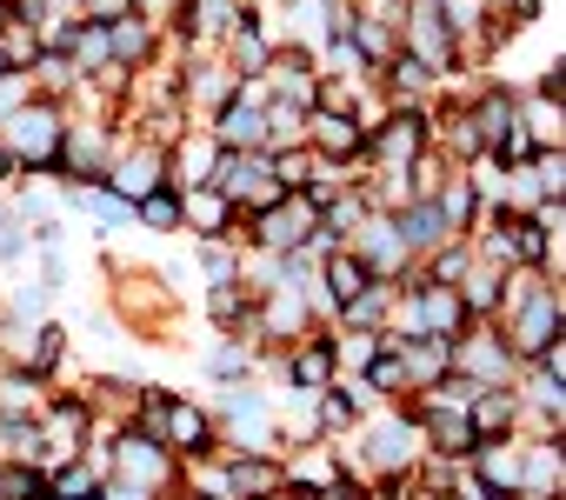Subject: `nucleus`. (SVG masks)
Here are the masks:
<instances>
[{
  "instance_id": "aec40b11",
  "label": "nucleus",
  "mask_w": 566,
  "mask_h": 500,
  "mask_svg": "<svg viewBox=\"0 0 566 500\" xmlns=\"http://www.w3.org/2000/svg\"><path fill=\"white\" fill-rule=\"evenodd\" d=\"M440 220H447V233H460L467 220H473V207H480V194H473V180H453V187H440Z\"/></svg>"
},
{
  "instance_id": "b1692460",
  "label": "nucleus",
  "mask_w": 566,
  "mask_h": 500,
  "mask_svg": "<svg viewBox=\"0 0 566 500\" xmlns=\"http://www.w3.org/2000/svg\"><path fill=\"white\" fill-rule=\"evenodd\" d=\"M140 220H147V227H180V194H174V187L140 194Z\"/></svg>"
},
{
  "instance_id": "f3484780",
  "label": "nucleus",
  "mask_w": 566,
  "mask_h": 500,
  "mask_svg": "<svg viewBox=\"0 0 566 500\" xmlns=\"http://www.w3.org/2000/svg\"><path fill=\"white\" fill-rule=\"evenodd\" d=\"M160 174H167V167H160V154H134V160H120V167H114V194H120V200H140V194H154V187H160Z\"/></svg>"
},
{
  "instance_id": "2f4dec72",
  "label": "nucleus",
  "mask_w": 566,
  "mask_h": 500,
  "mask_svg": "<svg viewBox=\"0 0 566 500\" xmlns=\"http://www.w3.org/2000/svg\"><path fill=\"white\" fill-rule=\"evenodd\" d=\"M493 288H500V281H493V274H473V281H467V294H460V301H467V308H493Z\"/></svg>"
},
{
  "instance_id": "f704fd0d",
  "label": "nucleus",
  "mask_w": 566,
  "mask_h": 500,
  "mask_svg": "<svg viewBox=\"0 0 566 500\" xmlns=\"http://www.w3.org/2000/svg\"><path fill=\"white\" fill-rule=\"evenodd\" d=\"M94 500H154V493H147V487H134V480H107Z\"/></svg>"
},
{
  "instance_id": "5701e85b",
  "label": "nucleus",
  "mask_w": 566,
  "mask_h": 500,
  "mask_svg": "<svg viewBox=\"0 0 566 500\" xmlns=\"http://www.w3.org/2000/svg\"><path fill=\"white\" fill-rule=\"evenodd\" d=\"M260 121H266V140H301V134H307V114H301L294 101H273V107H260Z\"/></svg>"
},
{
  "instance_id": "9b49d317",
  "label": "nucleus",
  "mask_w": 566,
  "mask_h": 500,
  "mask_svg": "<svg viewBox=\"0 0 566 500\" xmlns=\"http://www.w3.org/2000/svg\"><path fill=\"white\" fill-rule=\"evenodd\" d=\"M160 447H187V454H207L213 447V427H207V414L200 407H167V420H160Z\"/></svg>"
},
{
  "instance_id": "423d86ee",
  "label": "nucleus",
  "mask_w": 566,
  "mask_h": 500,
  "mask_svg": "<svg viewBox=\"0 0 566 500\" xmlns=\"http://www.w3.org/2000/svg\"><path fill=\"white\" fill-rule=\"evenodd\" d=\"M553 341H559V294H546V288H539V294L526 301V314L513 321V354H526V361H533V354H539V347H553Z\"/></svg>"
},
{
  "instance_id": "72a5a7b5",
  "label": "nucleus",
  "mask_w": 566,
  "mask_h": 500,
  "mask_svg": "<svg viewBox=\"0 0 566 500\" xmlns=\"http://www.w3.org/2000/svg\"><path fill=\"white\" fill-rule=\"evenodd\" d=\"M134 8H140L147 21H174V14H187V0H134Z\"/></svg>"
},
{
  "instance_id": "0eeeda50",
  "label": "nucleus",
  "mask_w": 566,
  "mask_h": 500,
  "mask_svg": "<svg viewBox=\"0 0 566 500\" xmlns=\"http://www.w3.org/2000/svg\"><path fill=\"white\" fill-rule=\"evenodd\" d=\"M427 434H433V447H440L447 460H467V454L480 447V434H473L467 407H453V400H433V407H427Z\"/></svg>"
},
{
  "instance_id": "473e14b6",
  "label": "nucleus",
  "mask_w": 566,
  "mask_h": 500,
  "mask_svg": "<svg viewBox=\"0 0 566 500\" xmlns=\"http://www.w3.org/2000/svg\"><path fill=\"white\" fill-rule=\"evenodd\" d=\"M207 274H213V281H233V254H227L220 240H207Z\"/></svg>"
},
{
  "instance_id": "7ed1b4c3",
  "label": "nucleus",
  "mask_w": 566,
  "mask_h": 500,
  "mask_svg": "<svg viewBox=\"0 0 566 500\" xmlns=\"http://www.w3.org/2000/svg\"><path fill=\"white\" fill-rule=\"evenodd\" d=\"M407 41H413V61L427 74L453 61V21H447L440 0H407Z\"/></svg>"
},
{
  "instance_id": "e433bc0d",
  "label": "nucleus",
  "mask_w": 566,
  "mask_h": 500,
  "mask_svg": "<svg viewBox=\"0 0 566 500\" xmlns=\"http://www.w3.org/2000/svg\"><path fill=\"white\" fill-rule=\"evenodd\" d=\"M321 414H327V427H340V420H354V400H327Z\"/></svg>"
},
{
  "instance_id": "1a4fd4ad",
  "label": "nucleus",
  "mask_w": 566,
  "mask_h": 500,
  "mask_svg": "<svg viewBox=\"0 0 566 500\" xmlns=\"http://www.w3.org/2000/svg\"><path fill=\"white\" fill-rule=\"evenodd\" d=\"M220 147H266V121H260V101L247 94V101H227L220 107V134H213Z\"/></svg>"
},
{
  "instance_id": "20e7f679",
  "label": "nucleus",
  "mask_w": 566,
  "mask_h": 500,
  "mask_svg": "<svg viewBox=\"0 0 566 500\" xmlns=\"http://www.w3.org/2000/svg\"><path fill=\"white\" fill-rule=\"evenodd\" d=\"M460 327H467V301H460L447 281H420V288H413L407 334H440V341H453Z\"/></svg>"
},
{
  "instance_id": "412c9836",
  "label": "nucleus",
  "mask_w": 566,
  "mask_h": 500,
  "mask_svg": "<svg viewBox=\"0 0 566 500\" xmlns=\"http://www.w3.org/2000/svg\"><path fill=\"white\" fill-rule=\"evenodd\" d=\"M227 420H233V434H247V447L266 440V407L253 394H227Z\"/></svg>"
},
{
  "instance_id": "a211bd4d",
  "label": "nucleus",
  "mask_w": 566,
  "mask_h": 500,
  "mask_svg": "<svg viewBox=\"0 0 566 500\" xmlns=\"http://www.w3.org/2000/svg\"><path fill=\"white\" fill-rule=\"evenodd\" d=\"M400 247H433V240H447V220H440V207L433 200H420V207H407L400 213Z\"/></svg>"
},
{
  "instance_id": "c756f323",
  "label": "nucleus",
  "mask_w": 566,
  "mask_h": 500,
  "mask_svg": "<svg viewBox=\"0 0 566 500\" xmlns=\"http://www.w3.org/2000/svg\"><path fill=\"white\" fill-rule=\"evenodd\" d=\"M227 21H240V14H233V0H200V21H193L200 34H220Z\"/></svg>"
},
{
  "instance_id": "ea45409f",
  "label": "nucleus",
  "mask_w": 566,
  "mask_h": 500,
  "mask_svg": "<svg viewBox=\"0 0 566 500\" xmlns=\"http://www.w3.org/2000/svg\"><path fill=\"white\" fill-rule=\"evenodd\" d=\"M493 500H500V493H493Z\"/></svg>"
},
{
  "instance_id": "2eb2a0df",
  "label": "nucleus",
  "mask_w": 566,
  "mask_h": 500,
  "mask_svg": "<svg viewBox=\"0 0 566 500\" xmlns=\"http://www.w3.org/2000/svg\"><path fill=\"white\" fill-rule=\"evenodd\" d=\"M360 288H374L367 261H360V254H327V301H334V308H347Z\"/></svg>"
},
{
  "instance_id": "a19ab883",
  "label": "nucleus",
  "mask_w": 566,
  "mask_h": 500,
  "mask_svg": "<svg viewBox=\"0 0 566 500\" xmlns=\"http://www.w3.org/2000/svg\"><path fill=\"white\" fill-rule=\"evenodd\" d=\"M87 500H94V493H87Z\"/></svg>"
},
{
  "instance_id": "f03ea898",
  "label": "nucleus",
  "mask_w": 566,
  "mask_h": 500,
  "mask_svg": "<svg viewBox=\"0 0 566 500\" xmlns=\"http://www.w3.org/2000/svg\"><path fill=\"white\" fill-rule=\"evenodd\" d=\"M314 233H321V207H314L307 194H294V200L280 194L273 207H260V233H253V240L273 247V254H294V247H307Z\"/></svg>"
},
{
  "instance_id": "4be33fe9",
  "label": "nucleus",
  "mask_w": 566,
  "mask_h": 500,
  "mask_svg": "<svg viewBox=\"0 0 566 500\" xmlns=\"http://www.w3.org/2000/svg\"><path fill=\"white\" fill-rule=\"evenodd\" d=\"M0 500H54V487L34 467H0Z\"/></svg>"
},
{
  "instance_id": "4c0bfd02",
  "label": "nucleus",
  "mask_w": 566,
  "mask_h": 500,
  "mask_svg": "<svg viewBox=\"0 0 566 500\" xmlns=\"http://www.w3.org/2000/svg\"><path fill=\"white\" fill-rule=\"evenodd\" d=\"M14 28V8H8V0H0V34H8Z\"/></svg>"
},
{
  "instance_id": "f8f14e48",
  "label": "nucleus",
  "mask_w": 566,
  "mask_h": 500,
  "mask_svg": "<svg viewBox=\"0 0 566 500\" xmlns=\"http://www.w3.org/2000/svg\"><path fill=\"white\" fill-rule=\"evenodd\" d=\"M307 127H314V147H321V154H367V134L354 127V114H334V107H327V114H314Z\"/></svg>"
},
{
  "instance_id": "ddd939ff",
  "label": "nucleus",
  "mask_w": 566,
  "mask_h": 500,
  "mask_svg": "<svg viewBox=\"0 0 566 500\" xmlns=\"http://www.w3.org/2000/svg\"><path fill=\"white\" fill-rule=\"evenodd\" d=\"M180 220H193L200 233H227V220H233V200H227L220 187H187V200H180Z\"/></svg>"
},
{
  "instance_id": "4468645a",
  "label": "nucleus",
  "mask_w": 566,
  "mask_h": 500,
  "mask_svg": "<svg viewBox=\"0 0 566 500\" xmlns=\"http://www.w3.org/2000/svg\"><path fill=\"white\" fill-rule=\"evenodd\" d=\"M213 160H220V140H193V147H180V160L167 167V180H174V194H187V187H207V174H213Z\"/></svg>"
},
{
  "instance_id": "f257e3e1",
  "label": "nucleus",
  "mask_w": 566,
  "mask_h": 500,
  "mask_svg": "<svg viewBox=\"0 0 566 500\" xmlns=\"http://www.w3.org/2000/svg\"><path fill=\"white\" fill-rule=\"evenodd\" d=\"M0 147H8V154H21V160H34V167H61V114L54 107H14L8 114V134H0Z\"/></svg>"
},
{
  "instance_id": "c85d7f7f",
  "label": "nucleus",
  "mask_w": 566,
  "mask_h": 500,
  "mask_svg": "<svg viewBox=\"0 0 566 500\" xmlns=\"http://www.w3.org/2000/svg\"><path fill=\"white\" fill-rule=\"evenodd\" d=\"M61 341H67L61 327H41V334H34V361H28V367H34V374H48V367L61 361Z\"/></svg>"
},
{
  "instance_id": "39448f33",
  "label": "nucleus",
  "mask_w": 566,
  "mask_h": 500,
  "mask_svg": "<svg viewBox=\"0 0 566 500\" xmlns=\"http://www.w3.org/2000/svg\"><path fill=\"white\" fill-rule=\"evenodd\" d=\"M420 127H427V121H420L413 107H400V114H394V121H387V127H380V134L367 140V147H374V160H380V167H400V174H407V167L420 160V140H427Z\"/></svg>"
},
{
  "instance_id": "6e6552de",
  "label": "nucleus",
  "mask_w": 566,
  "mask_h": 500,
  "mask_svg": "<svg viewBox=\"0 0 566 500\" xmlns=\"http://www.w3.org/2000/svg\"><path fill=\"white\" fill-rule=\"evenodd\" d=\"M120 480H134V487H160L167 480V454H160V440H147V434H127L120 440Z\"/></svg>"
},
{
  "instance_id": "58836bf2",
  "label": "nucleus",
  "mask_w": 566,
  "mask_h": 500,
  "mask_svg": "<svg viewBox=\"0 0 566 500\" xmlns=\"http://www.w3.org/2000/svg\"><path fill=\"white\" fill-rule=\"evenodd\" d=\"M8 167H14V154H8V147H0V180H8Z\"/></svg>"
},
{
  "instance_id": "a878e982",
  "label": "nucleus",
  "mask_w": 566,
  "mask_h": 500,
  "mask_svg": "<svg viewBox=\"0 0 566 500\" xmlns=\"http://www.w3.org/2000/svg\"><path fill=\"white\" fill-rule=\"evenodd\" d=\"M67 41H74V61H81V67H107V61H114V54H107V28H87V34H67Z\"/></svg>"
},
{
  "instance_id": "6ab92c4d",
  "label": "nucleus",
  "mask_w": 566,
  "mask_h": 500,
  "mask_svg": "<svg viewBox=\"0 0 566 500\" xmlns=\"http://www.w3.org/2000/svg\"><path fill=\"white\" fill-rule=\"evenodd\" d=\"M374 460L380 467H407L413 460V427L407 420H380L374 427Z\"/></svg>"
},
{
  "instance_id": "7c9ffc66",
  "label": "nucleus",
  "mask_w": 566,
  "mask_h": 500,
  "mask_svg": "<svg viewBox=\"0 0 566 500\" xmlns=\"http://www.w3.org/2000/svg\"><path fill=\"white\" fill-rule=\"evenodd\" d=\"M160 420H167V394H147V400H140V434L160 440Z\"/></svg>"
},
{
  "instance_id": "c9c22d12",
  "label": "nucleus",
  "mask_w": 566,
  "mask_h": 500,
  "mask_svg": "<svg viewBox=\"0 0 566 500\" xmlns=\"http://www.w3.org/2000/svg\"><path fill=\"white\" fill-rule=\"evenodd\" d=\"M213 374H247V354H233V347H220V354H213Z\"/></svg>"
},
{
  "instance_id": "cd10ccee",
  "label": "nucleus",
  "mask_w": 566,
  "mask_h": 500,
  "mask_svg": "<svg viewBox=\"0 0 566 500\" xmlns=\"http://www.w3.org/2000/svg\"><path fill=\"white\" fill-rule=\"evenodd\" d=\"M81 207H87L101 227H120V220L134 213V207H127V200H114V194H81Z\"/></svg>"
},
{
  "instance_id": "bb28decb",
  "label": "nucleus",
  "mask_w": 566,
  "mask_h": 500,
  "mask_svg": "<svg viewBox=\"0 0 566 500\" xmlns=\"http://www.w3.org/2000/svg\"><path fill=\"white\" fill-rule=\"evenodd\" d=\"M48 487H54V500H87V493H94V473H87V467H61Z\"/></svg>"
},
{
  "instance_id": "393cba45",
  "label": "nucleus",
  "mask_w": 566,
  "mask_h": 500,
  "mask_svg": "<svg viewBox=\"0 0 566 500\" xmlns=\"http://www.w3.org/2000/svg\"><path fill=\"white\" fill-rule=\"evenodd\" d=\"M107 54H114V61H140V54H147V28H140V21H114Z\"/></svg>"
},
{
  "instance_id": "9d476101",
  "label": "nucleus",
  "mask_w": 566,
  "mask_h": 500,
  "mask_svg": "<svg viewBox=\"0 0 566 500\" xmlns=\"http://www.w3.org/2000/svg\"><path fill=\"white\" fill-rule=\"evenodd\" d=\"M280 480H287V473H280L273 460H260V454H247V460L227 467V493L233 500H266V493H280Z\"/></svg>"
},
{
  "instance_id": "dca6fc26",
  "label": "nucleus",
  "mask_w": 566,
  "mask_h": 500,
  "mask_svg": "<svg viewBox=\"0 0 566 500\" xmlns=\"http://www.w3.org/2000/svg\"><path fill=\"white\" fill-rule=\"evenodd\" d=\"M287 374H294V387H301V394L327 387V381H334V347H327V341H307V347H294Z\"/></svg>"
}]
</instances>
